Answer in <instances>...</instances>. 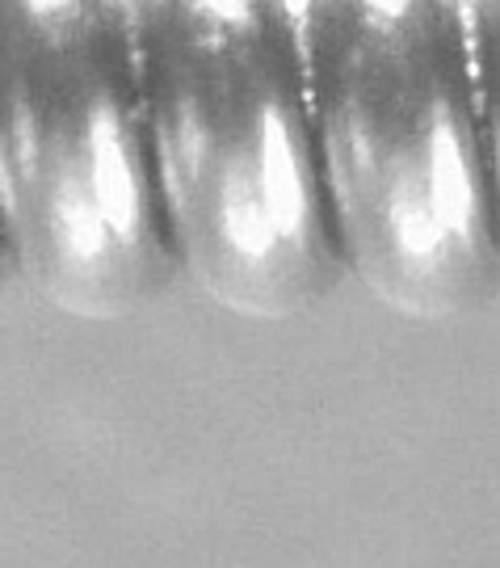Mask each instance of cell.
Masks as SVG:
<instances>
[{
	"label": "cell",
	"instance_id": "cell-3",
	"mask_svg": "<svg viewBox=\"0 0 500 568\" xmlns=\"http://www.w3.org/2000/svg\"><path fill=\"white\" fill-rule=\"evenodd\" d=\"M366 21L320 110V173L366 278L412 312H459L488 274L462 110L433 47Z\"/></svg>",
	"mask_w": 500,
	"mask_h": 568
},
{
	"label": "cell",
	"instance_id": "cell-2",
	"mask_svg": "<svg viewBox=\"0 0 500 568\" xmlns=\"http://www.w3.org/2000/svg\"><path fill=\"white\" fill-rule=\"evenodd\" d=\"M143 98L169 241L241 312H295L333 283L320 152L278 47L253 21L181 13Z\"/></svg>",
	"mask_w": 500,
	"mask_h": 568
},
{
	"label": "cell",
	"instance_id": "cell-4",
	"mask_svg": "<svg viewBox=\"0 0 500 568\" xmlns=\"http://www.w3.org/2000/svg\"><path fill=\"white\" fill-rule=\"evenodd\" d=\"M253 4L257 0H181L185 13H198L211 21H253Z\"/></svg>",
	"mask_w": 500,
	"mask_h": 568
},
{
	"label": "cell",
	"instance_id": "cell-6",
	"mask_svg": "<svg viewBox=\"0 0 500 568\" xmlns=\"http://www.w3.org/2000/svg\"><path fill=\"white\" fill-rule=\"evenodd\" d=\"M0 244H4V232H0Z\"/></svg>",
	"mask_w": 500,
	"mask_h": 568
},
{
	"label": "cell",
	"instance_id": "cell-1",
	"mask_svg": "<svg viewBox=\"0 0 500 568\" xmlns=\"http://www.w3.org/2000/svg\"><path fill=\"white\" fill-rule=\"evenodd\" d=\"M0 232L68 312L119 316L169 278L143 72L84 4L0 13Z\"/></svg>",
	"mask_w": 500,
	"mask_h": 568
},
{
	"label": "cell",
	"instance_id": "cell-5",
	"mask_svg": "<svg viewBox=\"0 0 500 568\" xmlns=\"http://www.w3.org/2000/svg\"><path fill=\"white\" fill-rule=\"evenodd\" d=\"M412 0H358L361 18L366 21H400L408 13Z\"/></svg>",
	"mask_w": 500,
	"mask_h": 568
}]
</instances>
